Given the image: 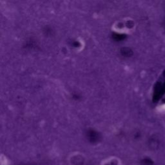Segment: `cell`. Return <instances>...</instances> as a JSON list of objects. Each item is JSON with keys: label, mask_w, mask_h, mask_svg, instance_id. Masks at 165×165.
<instances>
[{"label": "cell", "mask_w": 165, "mask_h": 165, "mask_svg": "<svg viewBox=\"0 0 165 165\" xmlns=\"http://www.w3.org/2000/svg\"><path fill=\"white\" fill-rule=\"evenodd\" d=\"M87 161V157L81 152H74L69 158L70 165H85Z\"/></svg>", "instance_id": "obj_1"}]
</instances>
